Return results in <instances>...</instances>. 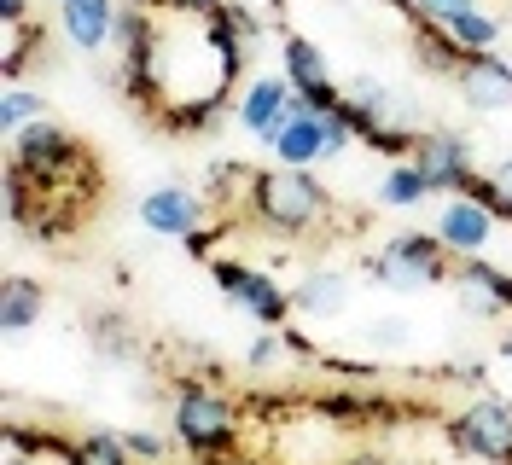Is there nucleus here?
<instances>
[{"label":"nucleus","instance_id":"1","mask_svg":"<svg viewBox=\"0 0 512 465\" xmlns=\"http://www.w3.org/2000/svg\"><path fill=\"white\" fill-rule=\"evenodd\" d=\"M169 442L187 460H233L245 448V402L210 378H181L169 390Z\"/></svg>","mask_w":512,"mask_h":465},{"label":"nucleus","instance_id":"2","mask_svg":"<svg viewBox=\"0 0 512 465\" xmlns=\"http://www.w3.org/2000/svg\"><path fill=\"white\" fill-rule=\"evenodd\" d=\"M6 169H18V175H24L47 204H59L64 192H70V181L94 175V157H88V146H82L64 123L41 117V123H30V128H18V134H12V146H6ZM59 210L76 221L70 204H59Z\"/></svg>","mask_w":512,"mask_h":465},{"label":"nucleus","instance_id":"3","mask_svg":"<svg viewBox=\"0 0 512 465\" xmlns=\"http://www.w3.org/2000/svg\"><path fill=\"white\" fill-rule=\"evenodd\" d=\"M245 216H251L268 239H303V233L326 227V216H332V192L320 186L315 169H280V163H268V169L256 175V186H251Z\"/></svg>","mask_w":512,"mask_h":465},{"label":"nucleus","instance_id":"4","mask_svg":"<svg viewBox=\"0 0 512 465\" xmlns=\"http://www.w3.org/2000/svg\"><path fill=\"white\" fill-rule=\"evenodd\" d=\"M350 146H355V123L344 117V105L338 111H309L303 99H291L286 128L262 152H268V163H280V169H320V163L344 157Z\"/></svg>","mask_w":512,"mask_h":465},{"label":"nucleus","instance_id":"5","mask_svg":"<svg viewBox=\"0 0 512 465\" xmlns=\"http://www.w3.org/2000/svg\"><path fill=\"white\" fill-rule=\"evenodd\" d=\"M367 279L396 291V297H414V291H431V285L454 279V256L443 250L437 233H390L367 256Z\"/></svg>","mask_w":512,"mask_h":465},{"label":"nucleus","instance_id":"6","mask_svg":"<svg viewBox=\"0 0 512 465\" xmlns=\"http://www.w3.org/2000/svg\"><path fill=\"white\" fill-rule=\"evenodd\" d=\"M448 448H460L466 460L483 465H512V402L495 390H478L466 407H454L443 419Z\"/></svg>","mask_w":512,"mask_h":465},{"label":"nucleus","instance_id":"7","mask_svg":"<svg viewBox=\"0 0 512 465\" xmlns=\"http://www.w3.org/2000/svg\"><path fill=\"white\" fill-rule=\"evenodd\" d=\"M210 285H216L239 314H251L256 326H268V332L291 326V314H297L291 309V285H280L268 268L239 262V256H216V262H210Z\"/></svg>","mask_w":512,"mask_h":465},{"label":"nucleus","instance_id":"8","mask_svg":"<svg viewBox=\"0 0 512 465\" xmlns=\"http://www.w3.org/2000/svg\"><path fill=\"white\" fill-rule=\"evenodd\" d=\"M140 227H146L152 239L187 245L198 227H210V198H204V186L163 181V186H152V192H140Z\"/></svg>","mask_w":512,"mask_h":465},{"label":"nucleus","instance_id":"9","mask_svg":"<svg viewBox=\"0 0 512 465\" xmlns=\"http://www.w3.org/2000/svg\"><path fill=\"white\" fill-rule=\"evenodd\" d=\"M414 163H419V175L431 181L437 198H454V192H466V181L478 175V146L460 128H425L414 140Z\"/></svg>","mask_w":512,"mask_h":465},{"label":"nucleus","instance_id":"10","mask_svg":"<svg viewBox=\"0 0 512 465\" xmlns=\"http://www.w3.org/2000/svg\"><path fill=\"white\" fill-rule=\"evenodd\" d=\"M280 76L291 82V93L309 111H338L344 105V88L332 82V64L320 53V41H309V35H297V30L280 35Z\"/></svg>","mask_w":512,"mask_h":465},{"label":"nucleus","instance_id":"11","mask_svg":"<svg viewBox=\"0 0 512 465\" xmlns=\"http://www.w3.org/2000/svg\"><path fill=\"white\" fill-rule=\"evenodd\" d=\"M495 227H501V216H495L489 204H478L472 192H454V198H443V210H437V227H431V233L443 239V250L454 256V262H472V256L489 250Z\"/></svg>","mask_w":512,"mask_h":465},{"label":"nucleus","instance_id":"12","mask_svg":"<svg viewBox=\"0 0 512 465\" xmlns=\"http://www.w3.org/2000/svg\"><path fill=\"white\" fill-rule=\"evenodd\" d=\"M291 82L286 76H251L245 88H239V99H233V123L245 128V134H256V146H268L280 128H286L291 117Z\"/></svg>","mask_w":512,"mask_h":465},{"label":"nucleus","instance_id":"13","mask_svg":"<svg viewBox=\"0 0 512 465\" xmlns=\"http://www.w3.org/2000/svg\"><path fill=\"white\" fill-rule=\"evenodd\" d=\"M460 105H472L478 117H501L512 111V64L501 53H466V64L454 70Z\"/></svg>","mask_w":512,"mask_h":465},{"label":"nucleus","instance_id":"14","mask_svg":"<svg viewBox=\"0 0 512 465\" xmlns=\"http://www.w3.org/2000/svg\"><path fill=\"white\" fill-rule=\"evenodd\" d=\"M117 24H123V0H64L59 6V35L88 59L117 47Z\"/></svg>","mask_w":512,"mask_h":465},{"label":"nucleus","instance_id":"15","mask_svg":"<svg viewBox=\"0 0 512 465\" xmlns=\"http://www.w3.org/2000/svg\"><path fill=\"white\" fill-rule=\"evenodd\" d=\"M233 88H210V93H187V99H169L158 111V123L169 134H210V128H222L233 117Z\"/></svg>","mask_w":512,"mask_h":465},{"label":"nucleus","instance_id":"16","mask_svg":"<svg viewBox=\"0 0 512 465\" xmlns=\"http://www.w3.org/2000/svg\"><path fill=\"white\" fill-rule=\"evenodd\" d=\"M309 413L326 419V425H338V431H361V425H379L390 407L367 384H350V390H320L315 402H309Z\"/></svg>","mask_w":512,"mask_h":465},{"label":"nucleus","instance_id":"17","mask_svg":"<svg viewBox=\"0 0 512 465\" xmlns=\"http://www.w3.org/2000/svg\"><path fill=\"white\" fill-rule=\"evenodd\" d=\"M291 309L303 314V320H338V314L350 309V279L338 274V268L303 274L291 285Z\"/></svg>","mask_w":512,"mask_h":465},{"label":"nucleus","instance_id":"18","mask_svg":"<svg viewBox=\"0 0 512 465\" xmlns=\"http://www.w3.org/2000/svg\"><path fill=\"white\" fill-rule=\"evenodd\" d=\"M256 163H245V157H210L204 163V198H210V210H245L251 204V186H256Z\"/></svg>","mask_w":512,"mask_h":465},{"label":"nucleus","instance_id":"19","mask_svg":"<svg viewBox=\"0 0 512 465\" xmlns=\"http://www.w3.org/2000/svg\"><path fill=\"white\" fill-rule=\"evenodd\" d=\"M41 314H47V291H41V279H30V274H6L0 279V326H6L12 338L30 332Z\"/></svg>","mask_w":512,"mask_h":465},{"label":"nucleus","instance_id":"20","mask_svg":"<svg viewBox=\"0 0 512 465\" xmlns=\"http://www.w3.org/2000/svg\"><path fill=\"white\" fill-rule=\"evenodd\" d=\"M425 198H437V192H431V181L419 175L414 157H402V163H390V169H384V181H379V210H419Z\"/></svg>","mask_w":512,"mask_h":465},{"label":"nucleus","instance_id":"21","mask_svg":"<svg viewBox=\"0 0 512 465\" xmlns=\"http://www.w3.org/2000/svg\"><path fill=\"white\" fill-rule=\"evenodd\" d=\"M414 59H419V70H431V76H448V82H454V70L466 64V53L454 47V35H448L443 24H414Z\"/></svg>","mask_w":512,"mask_h":465},{"label":"nucleus","instance_id":"22","mask_svg":"<svg viewBox=\"0 0 512 465\" xmlns=\"http://www.w3.org/2000/svg\"><path fill=\"white\" fill-rule=\"evenodd\" d=\"M443 30L454 35V47H460V53H495V41H501V18L478 0V6H466L454 24H443Z\"/></svg>","mask_w":512,"mask_h":465},{"label":"nucleus","instance_id":"23","mask_svg":"<svg viewBox=\"0 0 512 465\" xmlns=\"http://www.w3.org/2000/svg\"><path fill=\"white\" fill-rule=\"evenodd\" d=\"M64 465H140V460L123 448V431H82L70 436Z\"/></svg>","mask_w":512,"mask_h":465},{"label":"nucleus","instance_id":"24","mask_svg":"<svg viewBox=\"0 0 512 465\" xmlns=\"http://www.w3.org/2000/svg\"><path fill=\"white\" fill-rule=\"evenodd\" d=\"M41 47H47V30H41V24H24V30H6L0 76H6V82H24V76H30V64H41Z\"/></svg>","mask_w":512,"mask_h":465},{"label":"nucleus","instance_id":"25","mask_svg":"<svg viewBox=\"0 0 512 465\" xmlns=\"http://www.w3.org/2000/svg\"><path fill=\"white\" fill-rule=\"evenodd\" d=\"M47 117V99L30 88V82H6V93H0V134L12 140L18 128H30Z\"/></svg>","mask_w":512,"mask_h":465},{"label":"nucleus","instance_id":"26","mask_svg":"<svg viewBox=\"0 0 512 465\" xmlns=\"http://www.w3.org/2000/svg\"><path fill=\"white\" fill-rule=\"evenodd\" d=\"M286 361H297V343H291V326H280V332H268L262 326V338L245 349V367L251 372H280Z\"/></svg>","mask_w":512,"mask_h":465},{"label":"nucleus","instance_id":"27","mask_svg":"<svg viewBox=\"0 0 512 465\" xmlns=\"http://www.w3.org/2000/svg\"><path fill=\"white\" fill-rule=\"evenodd\" d=\"M414 24H454L466 6H478V0H396Z\"/></svg>","mask_w":512,"mask_h":465},{"label":"nucleus","instance_id":"28","mask_svg":"<svg viewBox=\"0 0 512 465\" xmlns=\"http://www.w3.org/2000/svg\"><path fill=\"white\" fill-rule=\"evenodd\" d=\"M123 448H128L140 465H163L175 442H169V436H158V431H140V425H134V431H123Z\"/></svg>","mask_w":512,"mask_h":465},{"label":"nucleus","instance_id":"29","mask_svg":"<svg viewBox=\"0 0 512 465\" xmlns=\"http://www.w3.org/2000/svg\"><path fill=\"white\" fill-rule=\"evenodd\" d=\"M227 18H233V30L245 35V41H262V35H268V18H262V12H251V6H239V0H227Z\"/></svg>","mask_w":512,"mask_h":465},{"label":"nucleus","instance_id":"30","mask_svg":"<svg viewBox=\"0 0 512 465\" xmlns=\"http://www.w3.org/2000/svg\"><path fill=\"white\" fill-rule=\"evenodd\" d=\"M222 239H227V227H216V221H210V227H198V233H192L187 245V256H198V262H216V250H222Z\"/></svg>","mask_w":512,"mask_h":465},{"label":"nucleus","instance_id":"31","mask_svg":"<svg viewBox=\"0 0 512 465\" xmlns=\"http://www.w3.org/2000/svg\"><path fill=\"white\" fill-rule=\"evenodd\" d=\"M443 378L448 384H466V390H489V367L483 361H448Z\"/></svg>","mask_w":512,"mask_h":465},{"label":"nucleus","instance_id":"32","mask_svg":"<svg viewBox=\"0 0 512 465\" xmlns=\"http://www.w3.org/2000/svg\"><path fill=\"white\" fill-rule=\"evenodd\" d=\"M227 0H163V12H181V18H210V12H222Z\"/></svg>","mask_w":512,"mask_h":465},{"label":"nucleus","instance_id":"33","mask_svg":"<svg viewBox=\"0 0 512 465\" xmlns=\"http://www.w3.org/2000/svg\"><path fill=\"white\" fill-rule=\"evenodd\" d=\"M0 24H6V30H24V24H35V18H30V0H0Z\"/></svg>","mask_w":512,"mask_h":465},{"label":"nucleus","instance_id":"34","mask_svg":"<svg viewBox=\"0 0 512 465\" xmlns=\"http://www.w3.org/2000/svg\"><path fill=\"white\" fill-rule=\"evenodd\" d=\"M117 326H123V320H99V343H105L111 355H123V349H134V343H128L123 332H117Z\"/></svg>","mask_w":512,"mask_h":465},{"label":"nucleus","instance_id":"35","mask_svg":"<svg viewBox=\"0 0 512 465\" xmlns=\"http://www.w3.org/2000/svg\"><path fill=\"white\" fill-rule=\"evenodd\" d=\"M489 175H495V186H501V192H507V221H512V152L501 157V163H495V169H489Z\"/></svg>","mask_w":512,"mask_h":465},{"label":"nucleus","instance_id":"36","mask_svg":"<svg viewBox=\"0 0 512 465\" xmlns=\"http://www.w3.org/2000/svg\"><path fill=\"white\" fill-rule=\"evenodd\" d=\"M379 343H402V320H379V332H373Z\"/></svg>","mask_w":512,"mask_h":465},{"label":"nucleus","instance_id":"37","mask_svg":"<svg viewBox=\"0 0 512 465\" xmlns=\"http://www.w3.org/2000/svg\"><path fill=\"white\" fill-rule=\"evenodd\" d=\"M338 465H390V460H379V454H367V448H361V454H344Z\"/></svg>","mask_w":512,"mask_h":465},{"label":"nucleus","instance_id":"38","mask_svg":"<svg viewBox=\"0 0 512 465\" xmlns=\"http://www.w3.org/2000/svg\"><path fill=\"white\" fill-rule=\"evenodd\" d=\"M123 6H134V12H158L163 0H123Z\"/></svg>","mask_w":512,"mask_h":465},{"label":"nucleus","instance_id":"39","mask_svg":"<svg viewBox=\"0 0 512 465\" xmlns=\"http://www.w3.org/2000/svg\"><path fill=\"white\" fill-rule=\"evenodd\" d=\"M227 465H274V460H256V454H233Z\"/></svg>","mask_w":512,"mask_h":465},{"label":"nucleus","instance_id":"40","mask_svg":"<svg viewBox=\"0 0 512 465\" xmlns=\"http://www.w3.org/2000/svg\"><path fill=\"white\" fill-rule=\"evenodd\" d=\"M6 465H41V460H30V454H6Z\"/></svg>","mask_w":512,"mask_h":465},{"label":"nucleus","instance_id":"41","mask_svg":"<svg viewBox=\"0 0 512 465\" xmlns=\"http://www.w3.org/2000/svg\"><path fill=\"white\" fill-rule=\"evenodd\" d=\"M501 355H507V361H512V332H507V338H501Z\"/></svg>","mask_w":512,"mask_h":465},{"label":"nucleus","instance_id":"42","mask_svg":"<svg viewBox=\"0 0 512 465\" xmlns=\"http://www.w3.org/2000/svg\"><path fill=\"white\" fill-rule=\"evenodd\" d=\"M192 465H227V460H192Z\"/></svg>","mask_w":512,"mask_h":465},{"label":"nucleus","instance_id":"43","mask_svg":"<svg viewBox=\"0 0 512 465\" xmlns=\"http://www.w3.org/2000/svg\"><path fill=\"white\" fill-rule=\"evenodd\" d=\"M390 465H402V460H390Z\"/></svg>","mask_w":512,"mask_h":465},{"label":"nucleus","instance_id":"44","mask_svg":"<svg viewBox=\"0 0 512 465\" xmlns=\"http://www.w3.org/2000/svg\"><path fill=\"white\" fill-rule=\"evenodd\" d=\"M59 6H64V0H59Z\"/></svg>","mask_w":512,"mask_h":465}]
</instances>
